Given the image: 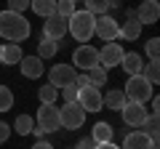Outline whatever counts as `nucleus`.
<instances>
[{
	"label": "nucleus",
	"instance_id": "obj_23",
	"mask_svg": "<svg viewBox=\"0 0 160 149\" xmlns=\"http://www.w3.org/2000/svg\"><path fill=\"white\" fill-rule=\"evenodd\" d=\"M29 8H32L38 16H51L53 11H56V0H29Z\"/></svg>",
	"mask_w": 160,
	"mask_h": 149
},
{
	"label": "nucleus",
	"instance_id": "obj_6",
	"mask_svg": "<svg viewBox=\"0 0 160 149\" xmlns=\"http://www.w3.org/2000/svg\"><path fill=\"white\" fill-rule=\"evenodd\" d=\"M99 64V48L93 46H78L72 53V67L80 69V72H88Z\"/></svg>",
	"mask_w": 160,
	"mask_h": 149
},
{
	"label": "nucleus",
	"instance_id": "obj_22",
	"mask_svg": "<svg viewBox=\"0 0 160 149\" xmlns=\"http://www.w3.org/2000/svg\"><path fill=\"white\" fill-rule=\"evenodd\" d=\"M56 53H59V40H51V37L43 35V40L38 43V59L46 61V59H53Z\"/></svg>",
	"mask_w": 160,
	"mask_h": 149
},
{
	"label": "nucleus",
	"instance_id": "obj_18",
	"mask_svg": "<svg viewBox=\"0 0 160 149\" xmlns=\"http://www.w3.org/2000/svg\"><path fill=\"white\" fill-rule=\"evenodd\" d=\"M102 104H104L107 109H112V112H120L128 101H126V96H123L120 88H112V91H107V93L102 96Z\"/></svg>",
	"mask_w": 160,
	"mask_h": 149
},
{
	"label": "nucleus",
	"instance_id": "obj_32",
	"mask_svg": "<svg viewBox=\"0 0 160 149\" xmlns=\"http://www.w3.org/2000/svg\"><path fill=\"white\" fill-rule=\"evenodd\" d=\"M62 99H64V104H75L78 101V85H64L62 88Z\"/></svg>",
	"mask_w": 160,
	"mask_h": 149
},
{
	"label": "nucleus",
	"instance_id": "obj_25",
	"mask_svg": "<svg viewBox=\"0 0 160 149\" xmlns=\"http://www.w3.org/2000/svg\"><path fill=\"white\" fill-rule=\"evenodd\" d=\"M112 8V0H86V11L93 16H104Z\"/></svg>",
	"mask_w": 160,
	"mask_h": 149
},
{
	"label": "nucleus",
	"instance_id": "obj_4",
	"mask_svg": "<svg viewBox=\"0 0 160 149\" xmlns=\"http://www.w3.org/2000/svg\"><path fill=\"white\" fill-rule=\"evenodd\" d=\"M83 123H86V112L80 109V104H64V107H59V128H67V131H78V128H83Z\"/></svg>",
	"mask_w": 160,
	"mask_h": 149
},
{
	"label": "nucleus",
	"instance_id": "obj_37",
	"mask_svg": "<svg viewBox=\"0 0 160 149\" xmlns=\"http://www.w3.org/2000/svg\"><path fill=\"white\" fill-rule=\"evenodd\" d=\"M32 149H53V147H51L48 141H35V144H32Z\"/></svg>",
	"mask_w": 160,
	"mask_h": 149
},
{
	"label": "nucleus",
	"instance_id": "obj_33",
	"mask_svg": "<svg viewBox=\"0 0 160 149\" xmlns=\"http://www.w3.org/2000/svg\"><path fill=\"white\" fill-rule=\"evenodd\" d=\"M29 8V0H8V11L13 13H24Z\"/></svg>",
	"mask_w": 160,
	"mask_h": 149
},
{
	"label": "nucleus",
	"instance_id": "obj_13",
	"mask_svg": "<svg viewBox=\"0 0 160 149\" xmlns=\"http://www.w3.org/2000/svg\"><path fill=\"white\" fill-rule=\"evenodd\" d=\"M120 115H123V123H126V125H131V128H139L144 123V117L149 115L147 109H144V104H131L128 101L126 107L120 109Z\"/></svg>",
	"mask_w": 160,
	"mask_h": 149
},
{
	"label": "nucleus",
	"instance_id": "obj_28",
	"mask_svg": "<svg viewBox=\"0 0 160 149\" xmlns=\"http://www.w3.org/2000/svg\"><path fill=\"white\" fill-rule=\"evenodd\" d=\"M38 99H40V104H56V99H59V91L53 85H40V91H38Z\"/></svg>",
	"mask_w": 160,
	"mask_h": 149
},
{
	"label": "nucleus",
	"instance_id": "obj_36",
	"mask_svg": "<svg viewBox=\"0 0 160 149\" xmlns=\"http://www.w3.org/2000/svg\"><path fill=\"white\" fill-rule=\"evenodd\" d=\"M93 147H96V144H93V138L88 136V138H80V144H78L75 149H93Z\"/></svg>",
	"mask_w": 160,
	"mask_h": 149
},
{
	"label": "nucleus",
	"instance_id": "obj_2",
	"mask_svg": "<svg viewBox=\"0 0 160 149\" xmlns=\"http://www.w3.org/2000/svg\"><path fill=\"white\" fill-rule=\"evenodd\" d=\"M93 24H96V16H93V13H88L86 8H83V11H75L72 16L67 19V32L72 35L78 43H83V46H86V43L93 37Z\"/></svg>",
	"mask_w": 160,
	"mask_h": 149
},
{
	"label": "nucleus",
	"instance_id": "obj_26",
	"mask_svg": "<svg viewBox=\"0 0 160 149\" xmlns=\"http://www.w3.org/2000/svg\"><path fill=\"white\" fill-rule=\"evenodd\" d=\"M13 128H16L19 136H29L32 128H35V117H32V115H19L16 123H13Z\"/></svg>",
	"mask_w": 160,
	"mask_h": 149
},
{
	"label": "nucleus",
	"instance_id": "obj_3",
	"mask_svg": "<svg viewBox=\"0 0 160 149\" xmlns=\"http://www.w3.org/2000/svg\"><path fill=\"white\" fill-rule=\"evenodd\" d=\"M123 96L131 104H147L149 99L155 96V85H149L142 74H131L128 83H126V88H123Z\"/></svg>",
	"mask_w": 160,
	"mask_h": 149
},
{
	"label": "nucleus",
	"instance_id": "obj_29",
	"mask_svg": "<svg viewBox=\"0 0 160 149\" xmlns=\"http://www.w3.org/2000/svg\"><path fill=\"white\" fill-rule=\"evenodd\" d=\"M13 107V93L8 85H0V112H8Z\"/></svg>",
	"mask_w": 160,
	"mask_h": 149
},
{
	"label": "nucleus",
	"instance_id": "obj_21",
	"mask_svg": "<svg viewBox=\"0 0 160 149\" xmlns=\"http://www.w3.org/2000/svg\"><path fill=\"white\" fill-rule=\"evenodd\" d=\"M112 136H115V131H112V125H109V123H102V120H99L96 125L91 128L93 144H107V141H112Z\"/></svg>",
	"mask_w": 160,
	"mask_h": 149
},
{
	"label": "nucleus",
	"instance_id": "obj_30",
	"mask_svg": "<svg viewBox=\"0 0 160 149\" xmlns=\"http://www.w3.org/2000/svg\"><path fill=\"white\" fill-rule=\"evenodd\" d=\"M75 11H78V8H75V3H72V0H56V13H59V16L69 19Z\"/></svg>",
	"mask_w": 160,
	"mask_h": 149
},
{
	"label": "nucleus",
	"instance_id": "obj_9",
	"mask_svg": "<svg viewBox=\"0 0 160 149\" xmlns=\"http://www.w3.org/2000/svg\"><path fill=\"white\" fill-rule=\"evenodd\" d=\"M35 125L43 128L46 133L59 131V107H53V104H43V107L38 109V123H35Z\"/></svg>",
	"mask_w": 160,
	"mask_h": 149
},
{
	"label": "nucleus",
	"instance_id": "obj_1",
	"mask_svg": "<svg viewBox=\"0 0 160 149\" xmlns=\"http://www.w3.org/2000/svg\"><path fill=\"white\" fill-rule=\"evenodd\" d=\"M32 27L24 19V13H13V11H0V37L8 43H22L29 37Z\"/></svg>",
	"mask_w": 160,
	"mask_h": 149
},
{
	"label": "nucleus",
	"instance_id": "obj_20",
	"mask_svg": "<svg viewBox=\"0 0 160 149\" xmlns=\"http://www.w3.org/2000/svg\"><path fill=\"white\" fill-rule=\"evenodd\" d=\"M120 67L126 69L128 72V77H131V74H142V67H144V59L139 56V53H123V61H120Z\"/></svg>",
	"mask_w": 160,
	"mask_h": 149
},
{
	"label": "nucleus",
	"instance_id": "obj_39",
	"mask_svg": "<svg viewBox=\"0 0 160 149\" xmlns=\"http://www.w3.org/2000/svg\"><path fill=\"white\" fill-rule=\"evenodd\" d=\"M149 101H152V112H155V115H158V112H160V99H158V96H152V99H149Z\"/></svg>",
	"mask_w": 160,
	"mask_h": 149
},
{
	"label": "nucleus",
	"instance_id": "obj_40",
	"mask_svg": "<svg viewBox=\"0 0 160 149\" xmlns=\"http://www.w3.org/2000/svg\"><path fill=\"white\" fill-rule=\"evenodd\" d=\"M72 3H78V0H72Z\"/></svg>",
	"mask_w": 160,
	"mask_h": 149
},
{
	"label": "nucleus",
	"instance_id": "obj_10",
	"mask_svg": "<svg viewBox=\"0 0 160 149\" xmlns=\"http://www.w3.org/2000/svg\"><path fill=\"white\" fill-rule=\"evenodd\" d=\"M123 46L120 43H107V46L99 51V64H102L104 69H112V67H120V61H123Z\"/></svg>",
	"mask_w": 160,
	"mask_h": 149
},
{
	"label": "nucleus",
	"instance_id": "obj_24",
	"mask_svg": "<svg viewBox=\"0 0 160 149\" xmlns=\"http://www.w3.org/2000/svg\"><path fill=\"white\" fill-rule=\"evenodd\" d=\"M142 77L149 83V85H158V80H160V61L144 64V67H142Z\"/></svg>",
	"mask_w": 160,
	"mask_h": 149
},
{
	"label": "nucleus",
	"instance_id": "obj_7",
	"mask_svg": "<svg viewBox=\"0 0 160 149\" xmlns=\"http://www.w3.org/2000/svg\"><path fill=\"white\" fill-rule=\"evenodd\" d=\"M118 29H120V24H118V19H115V16H109V13L96 16L93 35H96V37H102L104 43H115V40H118Z\"/></svg>",
	"mask_w": 160,
	"mask_h": 149
},
{
	"label": "nucleus",
	"instance_id": "obj_17",
	"mask_svg": "<svg viewBox=\"0 0 160 149\" xmlns=\"http://www.w3.org/2000/svg\"><path fill=\"white\" fill-rule=\"evenodd\" d=\"M22 46L19 43H6L0 46V64H19L22 61Z\"/></svg>",
	"mask_w": 160,
	"mask_h": 149
},
{
	"label": "nucleus",
	"instance_id": "obj_8",
	"mask_svg": "<svg viewBox=\"0 0 160 149\" xmlns=\"http://www.w3.org/2000/svg\"><path fill=\"white\" fill-rule=\"evenodd\" d=\"M78 104L83 112H99V109L104 107L102 104V91H99L96 85H86V88H80L78 91Z\"/></svg>",
	"mask_w": 160,
	"mask_h": 149
},
{
	"label": "nucleus",
	"instance_id": "obj_5",
	"mask_svg": "<svg viewBox=\"0 0 160 149\" xmlns=\"http://www.w3.org/2000/svg\"><path fill=\"white\" fill-rule=\"evenodd\" d=\"M75 77H78V69L72 64H53L48 69V85H53L56 91H62L64 85H75Z\"/></svg>",
	"mask_w": 160,
	"mask_h": 149
},
{
	"label": "nucleus",
	"instance_id": "obj_19",
	"mask_svg": "<svg viewBox=\"0 0 160 149\" xmlns=\"http://www.w3.org/2000/svg\"><path fill=\"white\" fill-rule=\"evenodd\" d=\"M139 128H142V133H147V136L152 138V147L158 149V136H160V120H158V115H155V112H149Z\"/></svg>",
	"mask_w": 160,
	"mask_h": 149
},
{
	"label": "nucleus",
	"instance_id": "obj_16",
	"mask_svg": "<svg viewBox=\"0 0 160 149\" xmlns=\"http://www.w3.org/2000/svg\"><path fill=\"white\" fill-rule=\"evenodd\" d=\"M120 149H155V147H152V138H149L147 133L133 131V133H128V136L123 138V147Z\"/></svg>",
	"mask_w": 160,
	"mask_h": 149
},
{
	"label": "nucleus",
	"instance_id": "obj_12",
	"mask_svg": "<svg viewBox=\"0 0 160 149\" xmlns=\"http://www.w3.org/2000/svg\"><path fill=\"white\" fill-rule=\"evenodd\" d=\"M43 32H46V37H51V40H59V43H62V37L67 35V19L59 16V13L53 11L51 16L46 19V27H43Z\"/></svg>",
	"mask_w": 160,
	"mask_h": 149
},
{
	"label": "nucleus",
	"instance_id": "obj_38",
	"mask_svg": "<svg viewBox=\"0 0 160 149\" xmlns=\"http://www.w3.org/2000/svg\"><path fill=\"white\" fill-rule=\"evenodd\" d=\"M93 149H120L118 144H112V141H107V144H96Z\"/></svg>",
	"mask_w": 160,
	"mask_h": 149
},
{
	"label": "nucleus",
	"instance_id": "obj_31",
	"mask_svg": "<svg viewBox=\"0 0 160 149\" xmlns=\"http://www.w3.org/2000/svg\"><path fill=\"white\" fill-rule=\"evenodd\" d=\"M144 51H147L149 61H158V53H160V40H158V37H149V40H147V46H144Z\"/></svg>",
	"mask_w": 160,
	"mask_h": 149
},
{
	"label": "nucleus",
	"instance_id": "obj_34",
	"mask_svg": "<svg viewBox=\"0 0 160 149\" xmlns=\"http://www.w3.org/2000/svg\"><path fill=\"white\" fill-rule=\"evenodd\" d=\"M8 138H11V125L0 120V144H6Z\"/></svg>",
	"mask_w": 160,
	"mask_h": 149
},
{
	"label": "nucleus",
	"instance_id": "obj_11",
	"mask_svg": "<svg viewBox=\"0 0 160 149\" xmlns=\"http://www.w3.org/2000/svg\"><path fill=\"white\" fill-rule=\"evenodd\" d=\"M139 35H142V24H139V19H136V11L128 8L126 11V22L120 24V29H118V37L133 43V40H139Z\"/></svg>",
	"mask_w": 160,
	"mask_h": 149
},
{
	"label": "nucleus",
	"instance_id": "obj_14",
	"mask_svg": "<svg viewBox=\"0 0 160 149\" xmlns=\"http://www.w3.org/2000/svg\"><path fill=\"white\" fill-rule=\"evenodd\" d=\"M136 19H139V24H155L160 19V3L158 0H142V6L136 8Z\"/></svg>",
	"mask_w": 160,
	"mask_h": 149
},
{
	"label": "nucleus",
	"instance_id": "obj_27",
	"mask_svg": "<svg viewBox=\"0 0 160 149\" xmlns=\"http://www.w3.org/2000/svg\"><path fill=\"white\" fill-rule=\"evenodd\" d=\"M88 77H91V85H107V80H109V77H107V69H104L102 67V64H96V67H93V69H88Z\"/></svg>",
	"mask_w": 160,
	"mask_h": 149
},
{
	"label": "nucleus",
	"instance_id": "obj_15",
	"mask_svg": "<svg viewBox=\"0 0 160 149\" xmlns=\"http://www.w3.org/2000/svg\"><path fill=\"white\" fill-rule=\"evenodd\" d=\"M19 69H22V74H24V77H29V80H38L40 74L46 72V67H43V59H38V56H22Z\"/></svg>",
	"mask_w": 160,
	"mask_h": 149
},
{
	"label": "nucleus",
	"instance_id": "obj_35",
	"mask_svg": "<svg viewBox=\"0 0 160 149\" xmlns=\"http://www.w3.org/2000/svg\"><path fill=\"white\" fill-rule=\"evenodd\" d=\"M75 85H78V91H80V88H86V85H91V77H88V72H80L78 77H75Z\"/></svg>",
	"mask_w": 160,
	"mask_h": 149
}]
</instances>
